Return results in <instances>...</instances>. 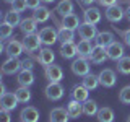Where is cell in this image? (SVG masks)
I'll return each mask as SVG.
<instances>
[{"mask_svg": "<svg viewBox=\"0 0 130 122\" xmlns=\"http://www.w3.org/2000/svg\"><path fill=\"white\" fill-rule=\"evenodd\" d=\"M49 119H51V122H68L70 116L65 108H54L49 114Z\"/></svg>", "mask_w": 130, "mask_h": 122, "instance_id": "obj_17", "label": "cell"}, {"mask_svg": "<svg viewBox=\"0 0 130 122\" xmlns=\"http://www.w3.org/2000/svg\"><path fill=\"white\" fill-rule=\"evenodd\" d=\"M98 120L99 122H114V111L111 108H101L99 111H98Z\"/></svg>", "mask_w": 130, "mask_h": 122, "instance_id": "obj_33", "label": "cell"}, {"mask_svg": "<svg viewBox=\"0 0 130 122\" xmlns=\"http://www.w3.org/2000/svg\"><path fill=\"white\" fill-rule=\"evenodd\" d=\"M5 52L8 54V57H20L24 52V46H23V41L18 39H10L8 44L5 46Z\"/></svg>", "mask_w": 130, "mask_h": 122, "instance_id": "obj_10", "label": "cell"}, {"mask_svg": "<svg viewBox=\"0 0 130 122\" xmlns=\"http://www.w3.org/2000/svg\"><path fill=\"white\" fill-rule=\"evenodd\" d=\"M41 2H42V0H26L28 8H31V10H36V8H39V7H41Z\"/></svg>", "mask_w": 130, "mask_h": 122, "instance_id": "obj_40", "label": "cell"}, {"mask_svg": "<svg viewBox=\"0 0 130 122\" xmlns=\"http://www.w3.org/2000/svg\"><path fill=\"white\" fill-rule=\"evenodd\" d=\"M42 41L39 38V33H32V34H24V39H23V46H24V52L31 54V52H36L39 51Z\"/></svg>", "mask_w": 130, "mask_h": 122, "instance_id": "obj_3", "label": "cell"}, {"mask_svg": "<svg viewBox=\"0 0 130 122\" xmlns=\"http://www.w3.org/2000/svg\"><path fill=\"white\" fill-rule=\"evenodd\" d=\"M39 38H41L44 46L49 47V46H52V44H55L57 41H59V31H55L52 26H46L39 31Z\"/></svg>", "mask_w": 130, "mask_h": 122, "instance_id": "obj_6", "label": "cell"}, {"mask_svg": "<svg viewBox=\"0 0 130 122\" xmlns=\"http://www.w3.org/2000/svg\"><path fill=\"white\" fill-rule=\"evenodd\" d=\"M55 60V54L52 52L51 47H44V49H39V54H38V62L42 65V67H47V65L54 64Z\"/></svg>", "mask_w": 130, "mask_h": 122, "instance_id": "obj_15", "label": "cell"}, {"mask_svg": "<svg viewBox=\"0 0 130 122\" xmlns=\"http://www.w3.org/2000/svg\"><path fill=\"white\" fill-rule=\"evenodd\" d=\"M11 8H13L15 11H18V13H23L28 8V3H26V0H13V2H11Z\"/></svg>", "mask_w": 130, "mask_h": 122, "instance_id": "obj_37", "label": "cell"}, {"mask_svg": "<svg viewBox=\"0 0 130 122\" xmlns=\"http://www.w3.org/2000/svg\"><path fill=\"white\" fill-rule=\"evenodd\" d=\"M106 49H107V55H109L111 60L119 62L122 57H124V44L119 42V41H114L111 46H107Z\"/></svg>", "mask_w": 130, "mask_h": 122, "instance_id": "obj_12", "label": "cell"}, {"mask_svg": "<svg viewBox=\"0 0 130 122\" xmlns=\"http://www.w3.org/2000/svg\"><path fill=\"white\" fill-rule=\"evenodd\" d=\"M15 95H16V99H18L21 104L29 103V101H31V98H32L31 91H29V86H20V88L15 91Z\"/></svg>", "mask_w": 130, "mask_h": 122, "instance_id": "obj_30", "label": "cell"}, {"mask_svg": "<svg viewBox=\"0 0 130 122\" xmlns=\"http://www.w3.org/2000/svg\"><path fill=\"white\" fill-rule=\"evenodd\" d=\"M42 2H46V3H54L55 0H42Z\"/></svg>", "mask_w": 130, "mask_h": 122, "instance_id": "obj_45", "label": "cell"}, {"mask_svg": "<svg viewBox=\"0 0 130 122\" xmlns=\"http://www.w3.org/2000/svg\"><path fill=\"white\" fill-rule=\"evenodd\" d=\"M96 44L98 46H103V47H107V46H111V44L114 42V34L111 31H103V33H99V34L96 36Z\"/></svg>", "mask_w": 130, "mask_h": 122, "instance_id": "obj_26", "label": "cell"}, {"mask_svg": "<svg viewBox=\"0 0 130 122\" xmlns=\"http://www.w3.org/2000/svg\"><path fill=\"white\" fill-rule=\"evenodd\" d=\"M81 85H85L89 91H91V89H96L101 85L99 83V77H98V75H93V73H88V75L83 77V83H81Z\"/></svg>", "mask_w": 130, "mask_h": 122, "instance_id": "obj_32", "label": "cell"}, {"mask_svg": "<svg viewBox=\"0 0 130 122\" xmlns=\"http://www.w3.org/2000/svg\"><path fill=\"white\" fill-rule=\"evenodd\" d=\"M78 55L80 57H86V59H89V55H91V52H93V44H91V41H85V39H81L78 44Z\"/></svg>", "mask_w": 130, "mask_h": 122, "instance_id": "obj_29", "label": "cell"}, {"mask_svg": "<svg viewBox=\"0 0 130 122\" xmlns=\"http://www.w3.org/2000/svg\"><path fill=\"white\" fill-rule=\"evenodd\" d=\"M98 2H99V5L101 7H112V5H117V3H119V0H98Z\"/></svg>", "mask_w": 130, "mask_h": 122, "instance_id": "obj_41", "label": "cell"}, {"mask_svg": "<svg viewBox=\"0 0 130 122\" xmlns=\"http://www.w3.org/2000/svg\"><path fill=\"white\" fill-rule=\"evenodd\" d=\"M32 67H34V65H32V62H31V60H23V68L32 70Z\"/></svg>", "mask_w": 130, "mask_h": 122, "instance_id": "obj_42", "label": "cell"}, {"mask_svg": "<svg viewBox=\"0 0 130 122\" xmlns=\"http://www.w3.org/2000/svg\"><path fill=\"white\" fill-rule=\"evenodd\" d=\"M23 70V60L18 57H8L2 65V73L3 75H13V73H20Z\"/></svg>", "mask_w": 130, "mask_h": 122, "instance_id": "obj_1", "label": "cell"}, {"mask_svg": "<svg viewBox=\"0 0 130 122\" xmlns=\"http://www.w3.org/2000/svg\"><path fill=\"white\" fill-rule=\"evenodd\" d=\"M55 13H59L62 18L73 13V2L72 0H62V2H59V5L55 8Z\"/></svg>", "mask_w": 130, "mask_h": 122, "instance_id": "obj_27", "label": "cell"}, {"mask_svg": "<svg viewBox=\"0 0 130 122\" xmlns=\"http://www.w3.org/2000/svg\"><path fill=\"white\" fill-rule=\"evenodd\" d=\"M32 11H34V13H32V18H34L38 23H46L47 20L52 16V11L49 10L47 7H42V5H41L39 8H36V10H32Z\"/></svg>", "mask_w": 130, "mask_h": 122, "instance_id": "obj_22", "label": "cell"}, {"mask_svg": "<svg viewBox=\"0 0 130 122\" xmlns=\"http://www.w3.org/2000/svg\"><path fill=\"white\" fill-rule=\"evenodd\" d=\"M119 33H120L122 39H124V42L130 47V28H128V29H125V31H119Z\"/></svg>", "mask_w": 130, "mask_h": 122, "instance_id": "obj_39", "label": "cell"}, {"mask_svg": "<svg viewBox=\"0 0 130 122\" xmlns=\"http://www.w3.org/2000/svg\"><path fill=\"white\" fill-rule=\"evenodd\" d=\"M3 2H7V3H11V2H13V0H3Z\"/></svg>", "mask_w": 130, "mask_h": 122, "instance_id": "obj_46", "label": "cell"}, {"mask_svg": "<svg viewBox=\"0 0 130 122\" xmlns=\"http://www.w3.org/2000/svg\"><path fill=\"white\" fill-rule=\"evenodd\" d=\"M59 52L63 59H73L75 55H78V46L75 42H62Z\"/></svg>", "mask_w": 130, "mask_h": 122, "instance_id": "obj_16", "label": "cell"}, {"mask_svg": "<svg viewBox=\"0 0 130 122\" xmlns=\"http://www.w3.org/2000/svg\"><path fill=\"white\" fill-rule=\"evenodd\" d=\"M88 95H89V89L85 86V85H75V86L72 88V99L85 103V101L88 99Z\"/></svg>", "mask_w": 130, "mask_h": 122, "instance_id": "obj_18", "label": "cell"}, {"mask_svg": "<svg viewBox=\"0 0 130 122\" xmlns=\"http://www.w3.org/2000/svg\"><path fill=\"white\" fill-rule=\"evenodd\" d=\"M98 34H99V33H98V28H96V24H93V23L85 21V23H81L80 28H78V36L81 39H85V41L96 39Z\"/></svg>", "mask_w": 130, "mask_h": 122, "instance_id": "obj_5", "label": "cell"}, {"mask_svg": "<svg viewBox=\"0 0 130 122\" xmlns=\"http://www.w3.org/2000/svg\"><path fill=\"white\" fill-rule=\"evenodd\" d=\"M57 26H59V41L60 42H73V39H75L73 29H68V28L62 26V23H57Z\"/></svg>", "mask_w": 130, "mask_h": 122, "instance_id": "obj_23", "label": "cell"}, {"mask_svg": "<svg viewBox=\"0 0 130 122\" xmlns=\"http://www.w3.org/2000/svg\"><path fill=\"white\" fill-rule=\"evenodd\" d=\"M70 67H72V72L75 73V75L85 77V75H88V73H89L91 65H89V60L86 59V57H80V55H78V59L73 60Z\"/></svg>", "mask_w": 130, "mask_h": 122, "instance_id": "obj_4", "label": "cell"}, {"mask_svg": "<svg viewBox=\"0 0 130 122\" xmlns=\"http://www.w3.org/2000/svg\"><path fill=\"white\" fill-rule=\"evenodd\" d=\"M11 36H13V26H10L8 23L3 21L0 24V38H2V41H7Z\"/></svg>", "mask_w": 130, "mask_h": 122, "instance_id": "obj_35", "label": "cell"}, {"mask_svg": "<svg viewBox=\"0 0 130 122\" xmlns=\"http://www.w3.org/2000/svg\"><path fill=\"white\" fill-rule=\"evenodd\" d=\"M125 18H127L128 21H130V5L127 7V10H125Z\"/></svg>", "mask_w": 130, "mask_h": 122, "instance_id": "obj_44", "label": "cell"}, {"mask_svg": "<svg viewBox=\"0 0 130 122\" xmlns=\"http://www.w3.org/2000/svg\"><path fill=\"white\" fill-rule=\"evenodd\" d=\"M127 122H130V116H128V117H127Z\"/></svg>", "mask_w": 130, "mask_h": 122, "instance_id": "obj_47", "label": "cell"}, {"mask_svg": "<svg viewBox=\"0 0 130 122\" xmlns=\"http://www.w3.org/2000/svg\"><path fill=\"white\" fill-rule=\"evenodd\" d=\"M98 77H99L101 86H104V88H112L114 85H116V81H117L116 72L111 70V68H104V70H101Z\"/></svg>", "mask_w": 130, "mask_h": 122, "instance_id": "obj_9", "label": "cell"}, {"mask_svg": "<svg viewBox=\"0 0 130 122\" xmlns=\"http://www.w3.org/2000/svg\"><path fill=\"white\" fill-rule=\"evenodd\" d=\"M67 111H68V116L70 119H78V117L83 114V103L76 99H72L70 103L67 104Z\"/></svg>", "mask_w": 130, "mask_h": 122, "instance_id": "obj_20", "label": "cell"}, {"mask_svg": "<svg viewBox=\"0 0 130 122\" xmlns=\"http://www.w3.org/2000/svg\"><path fill=\"white\" fill-rule=\"evenodd\" d=\"M20 101L16 99V95L15 93H2V96H0V106H2V109H7V111H13V109L18 106Z\"/></svg>", "mask_w": 130, "mask_h": 122, "instance_id": "obj_11", "label": "cell"}, {"mask_svg": "<svg viewBox=\"0 0 130 122\" xmlns=\"http://www.w3.org/2000/svg\"><path fill=\"white\" fill-rule=\"evenodd\" d=\"M85 21L88 23H93V24H98L101 21V11L99 8H94V7H89L85 10Z\"/></svg>", "mask_w": 130, "mask_h": 122, "instance_id": "obj_24", "label": "cell"}, {"mask_svg": "<svg viewBox=\"0 0 130 122\" xmlns=\"http://www.w3.org/2000/svg\"><path fill=\"white\" fill-rule=\"evenodd\" d=\"M20 86H31L34 83V73L32 70H28V68H23L21 72L18 73V78H16Z\"/></svg>", "mask_w": 130, "mask_h": 122, "instance_id": "obj_19", "label": "cell"}, {"mask_svg": "<svg viewBox=\"0 0 130 122\" xmlns=\"http://www.w3.org/2000/svg\"><path fill=\"white\" fill-rule=\"evenodd\" d=\"M94 2H98V0H81V3H83V5H93Z\"/></svg>", "mask_w": 130, "mask_h": 122, "instance_id": "obj_43", "label": "cell"}, {"mask_svg": "<svg viewBox=\"0 0 130 122\" xmlns=\"http://www.w3.org/2000/svg\"><path fill=\"white\" fill-rule=\"evenodd\" d=\"M44 95L51 101H59L63 96V86L60 85V81H49V85L44 89Z\"/></svg>", "mask_w": 130, "mask_h": 122, "instance_id": "obj_2", "label": "cell"}, {"mask_svg": "<svg viewBox=\"0 0 130 122\" xmlns=\"http://www.w3.org/2000/svg\"><path fill=\"white\" fill-rule=\"evenodd\" d=\"M98 111H99V108H98V103L94 99H86L83 103V114H85V116L93 117V116L98 114Z\"/></svg>", "mask_w": 130, "mask_h": 122, "instance_id": "obj_31", "label": "cell"}, {"mask_svg": "<svg viewBox=\"0 0 130 122\" xmlns=\"http://www.w3.org/2000/svg\"><path fill=\"white\" fill-rule=\"evenodd\" d=\"M3 21L8 23L10 26H13V28H15V26H20L23 20H21V16H20L18 11H15L13 8H11L10 11H7V13H5V16H3Z\"/></svg>", "mask_w": 130, "mask_h": 122, "instance_id": "obj_28", "label": "cell"}, {"mask_svg": "<svg viewBox=\"0 0 130 122\" xmlns=\"http://www.w3.org/2000/svg\"><path fill=\"white\" fill-rule=\"evenodd\" d=\"M44 75L49 81H60L63 78V70L60 65L57 64H51L47 67H44Z\"/></svg>", "mask_w": 130, "mask_h": 122, "instance_id": "obj_8", "label": "cell"}, {"mask_svg": "<svg viewBox=\"0 0 130 122\" xmlns=\"http://www.w3.org/2000/svg\"><path fill=\"white\" fill-rule=\"evenodd\" d=\"M80 18L76 16L75 13H70V15H67V16H63L62 18V26H65V28H68V29H78L80 28Z\"/></svg>", "mask_w": 130, "mask_h": 122, "instance_id": "obj_25", "label": "cell"}, {"mask_svg": "<svg viewBox=\"0 0 130 122\" xmlns=\"http://www.w3.org/2000/svg\"><path fill=\"white\" fill-rule=\"evenodd\" d=\"M20 119H21V122H38L39 120V111L34 106H26L20 112Z\"/></svg>", "mask_w": 130, "mask_h": 122, "instance_id": "obj_14", "label": "cell"}, {"mask_svg": "<svg viewBox=\"0 0 130 122\" xmlns=\"http://www.w3.org/2000/svg\"><path fill=\"white\" fill-rule=\"evenodd\" d=\"M38 21H36L34 18H24L21 24H20V29H21L23 34H32V33H36V29H38Z\"/></svg>", "mask_w": 130, "mask_h": 122, "instance_id": "obj_21", "label": "cell"}, {"mask_svg": "<svg viewBox=\"0 0 130 122\" xmlns=\"http://www.w3.org/2000/svg\"><path fill=\"white\" fill-rule=\"evenodd\" d=\"M107 59H109L107 49L96 44V46L93 47V52H91V55H89V60H91L93 64H104Z\"/></svg>", "mask_w": 130, "mask_h": 122, "instance_id": "obj_13", "label": "cell"}, {"mask_svg": "<svg viewBox=\"0 0 130 122\" xmlns=\"http://www.w3.org/2000/svg\"><path fill=\"white\" fill-rule=\"evenodd\" d=\"M10 120H11L10 111H7V109H2V111H0V122H10Z\"/></svg>", "mask_w": 130, "mask_h": 122, "instance_id": "obj_38", "label": "cell"}, {"mask_svg": "<svg viewBox=\"0 0 130 122\" xmlns=\"http://www.w3.org/2000/svg\"><path fill=\"white\" fill-rule=\"evenodd\" d=\"M117 70H119L122 75H130V57L128 55H124L119 62H117Z\"/></svg>", "mask_w": 130, "mask_h": 122, "instance_id": "obj_34", "label": "cell"}, {"mask_svg": "<svg viewBox=\"0 0 130 122\" xmlns=\"http://www.w3.org/2000/svg\"><path fill=\"white\" fill-rule=\"evenodd\" d=\"M124 16H125V10L119 5V3L106 8V18H107L111 23H119V21H122V20H124Z\"/></svg>", "mask_w": 130, "mask_h": 122, "instance_id": "obj_7", "label": "cell"}, {"mask_svg": "<svg viewBox=\"0 0 130 122\" xmlns=\"http://www.w3.org/2000/svg\"><path fill=\"white\" fill-rule=\"evenodd\" d=\"M119 99H120V103H124V104H130V85H127V86H124L120 89Z\"/></svg>", "mask_w": 130, "mask_h": 122, "instance_id": "obj_36", "label": "cell"}]
</instances>
